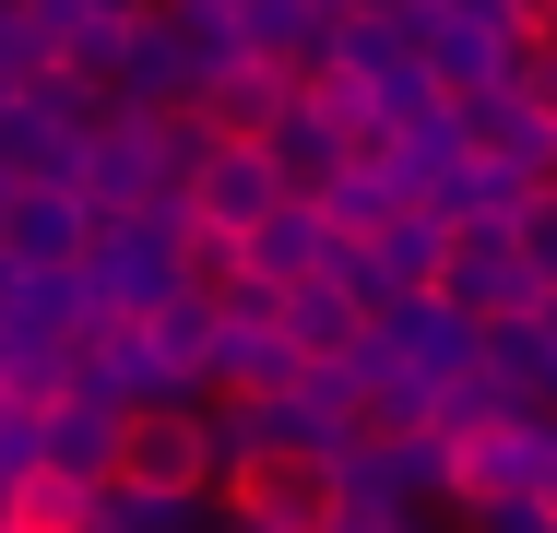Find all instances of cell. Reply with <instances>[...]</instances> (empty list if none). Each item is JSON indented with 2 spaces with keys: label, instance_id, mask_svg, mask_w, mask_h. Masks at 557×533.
I'll return each instance as SVG.
<instances>
[{
  "label": "cell",
  "instance_id": "obj_1",
  "mask_svg": "<svg viewBox=\"0 0 557 533\" xmlns=\"http://www.w3.org/2000/svg\"><path fill=\"white\" fill-rule=\"evenodd\" d=\"M108 486L131 510H202L214 498V438H202V404H119V438H108Z\"/></svg>",
  "mask_w": 557,
  "mask_h": 533
},
{
  "label": "cell",
  "instance_id": "obj_2",
  "mask_svg": "<svg viewBox=\"0 0 557 533\" xmlns=\"http://www.w3.org/2000/svg\"><path fill=\"white\" fill-rule=\"evenodd\" d=\"M428 297L450 320H534L557 309V261H546V225L534 237H486V225H462L440 249V273H428Z\"/></svg>",
  "mask_w": 557,
  "mask_h": 533
},
{
  "label": "cell",
  "instance_id": "obj_3",
  "mask_svg": "<svg viewBox=\"0 0 557 533\" xmlns=\"http://www.w3.org/2000/svg\"><path fill=\"white\" fill-rule=\"evenodd\" d=\"M450 131L462 154L486 166H522V178H557V96H546V48H522L486 96H450Z\"/></svg>",
  "mask_w": 557,
  "mask_h": 533
},
{
  "label": "cell",
  "instance_id": "obj_4",
  "mask_svg": "<svg viewBox=\"0 0 557 533\" xmlns=\"http://www.w3.org/2000/svg\"><path fill=\"white\" fill-rule=\"evenodd\" d=\"M440 498H462V510H486V498H557L546 416H486L474 438H440Z\"/></svg>",
  "mask_w": 557,
  "mask_h": 533
},
{
  "label": "cell",
  "instance_id": "obj_5",
  "mask_svg": "<svg viewBox=\"0 0 557 533\" xmlns=\"http://www.w3.org/2000/svg\"><path fill=\"white\" fill-rule=\"evenodd\" d=\"M225 522H273V533H321L333 522V462L321 450H249L214 474Z\"/></svg>",
  "mask_w": 557,
  "mask_h": 533
},
{
  "label": "cell",
  "instance_id": "obj_6",
  "mask_svg": "<svg viewBox=\"0 0 557 533\" xmlns=\"http://www.w3.org/2000/svg\"><path fill=\"white\" fill-rule=\"evenodd\" d=\"M84 237H96V213H84L72 178L0 190V261H24V273H72V261H84Z\"/></svg>",
  "mask_w": 557,
  "mask_h": 533
},
{
  "label": "cell",
  "instance_id": "obj_7",
  "mask_svg": "<svg viewBox=\"0 0 557 533\" xmlns=\"http://www.w3.org/2000/svg\"><path fill=\"white\" fill-rule=\"evenodd\" d=\"M178 202H190V225L237 237V225H261V213L285 202V190H273L261 142H202V154H190V178H178Z\"/></svg>",
  "mask_w": 557,
  "mask_h": 533
},
{
  "label": "cell",
  "instance_id": "obj_8",
  "mask_svg": "<svg viewBox=\"0 0 557 533\" xmlns=\"http://www.w3.org/2000/svg\"><path fill=\"white\" fill-rule=\"evenodd\" d=\"M273 344H285L297 368H344V356L368 344V309L344 297L333 273H297V285H273Z\"/></svg>",
  "mask_w": 557,
  "mask_h": 533
},
{
  "label": "cell",
  "instance_id": "obj_9",
  "mask_svg": "<svg viewBox=\"0 0 557 533\" xmlns=\"http://www.w3.org/2000/svg\"><path fill=\"white\" fill-rule=\"evenodd\" d=\"M474 368H486V392L498 404H546V380H557V309H534V320H474Z\"/></svg>",
  "mask_w": 557,
  "mask_h": 533
},
{
  "label": "cell",
  "instance_id": "obj_10",
  "mask_svg": "<svg viewBox=\"0 0 557 533\" xmlns=\"http://www.w3.org/2000/svg\"><path fill=\"white\" fill-rule=\"evenodd\" d=\"M285 96H297V84H285L273 60H249V48H237L225 72H202V84H190V119H202L214 142H261V131H273V107H285Z\"/></svg>",
  "mask_w": 557,
  "mask_h": 533
},
{
  "label": "cell",
  "instance_id": "obj_11",
  "mask_svg": "<svg viewBox=\"0 0 557 533\" xmlns=\"http://www.w3.org/2000/svg\"><path fill=\"white\" fill-rule=\"evenodd\" d=\"M321 249H333V225H321V202H297V190L261 213V225H237V273H261V285L321 273Z\"/></svg>",
  "mask_w": 557,
  "mask_h": 533
},
{
  "label": "cell",
  "instance_id": "obj_12",
  "mask_svg": "<svg viewBox=\"0 0 557 533\" xmlns=\"http://www.w3.org/2000/svg\"><path fill=\"white\" fill-rule=\"evenodd\" d=\"M344 154H356V142H344V131H333L309 96H285V107H273V131H261V166H273V190H297V202L333 178Z\"/></svg>",
  "mask_w": 557,
  "mask_h": 533
},
{
  "label": "cell",
  "instance_id": "obj_13",
  "mask_svg": "<svg viewBox=\"0 0 557 533\" xmlns=\"http://www.w3.org/2000/svg\"><path fill=\"white\" fill-rule=\"evenodd\" d=\"M356 249H368V273H380V297H428V273H440V249H450V225L440 213H380V225H368V237H356Z\"/></svg>",
  "mask_w": 557,
  "mask_h": 533
},
{
  "label": "cell",
  "instance_id": "obj_14",
  "mask_svg": "<svg viewBox=\"0 0 557 533\" xmlns=\"http://www.w3.org/2000/svg\"><path fill=\"white\" fill-rule=\"evenodd\" d=\"M36 72H48V36H36L24 12H0V96H24Z\"/></svg>",
  "mask_w": 557,
  "mask_h": 533
},
{
  "label": "cell",
  "instance_id": "obj_15",
  "mask_svg": "<svg viewBox=\"0 0 557 533\" xmlns=\"http://www.w3.org/2000/svg\"><path fill=\"white\" fill-rule=\"evenodd\" d=\"M474 533H557V498H486Z\"/></svg>",
  "mask_w": 557,
  "mask_h": 533
},
{
  "label": "cell",
  "instance_id": "obj_16",
  "mask_svg": "<svg viewBox=\"0 0 557 533\" xmlns=\"http://www.w3.org/2000/svg\"><path fill=\"white\" fill-rule=\"evenodd\" d=\"M321 533H356V522H344V510H333V522H321Z\"/></svg>",
  "mask_w": 557,
  "mask_h": 533
}]
</instances>
